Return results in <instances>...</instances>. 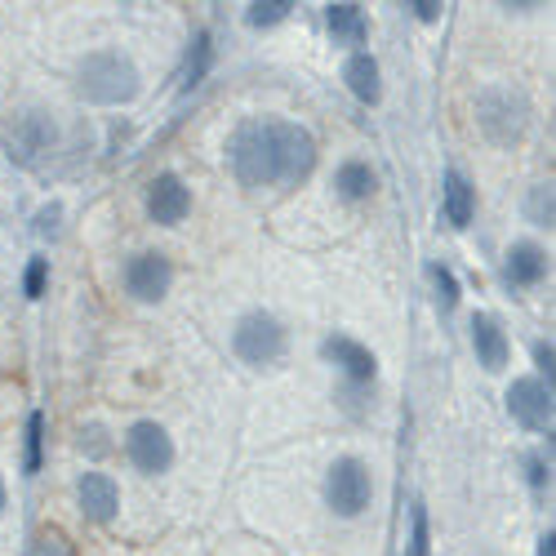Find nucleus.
<instances>
[{
	"label": "nucleus",
	"mask_w": 556,
	"mask_h": 556,
	"mask_svg": "<svg viewBox=\"0 0 556 556\" xmlns=\"http://www.w3.org/2000/svg\"><path fill=\"white\" fill-rule=\"evenodd\" d=\"M76 89L85 103H99V108H125L138 99L143 89V76H138L134 59L121 50H94L85 54L76 67Z\"/></svg>",
	"instance_id": "f257e3e1"
},
{
	"label": "nucleus",
	"mask_w": 556,
	"mask_h": 556,
	"mask_svg": "<svg viewBox=\"0 0 556 556\" xmlns=\"http://www.w3.org/2000/svg\"><path fill=\"white\" fill-rule=\"evenodd\" d=\"M227 161L231 174L245 188H271L276 182V165H271V121H250L231 134L227 143Z\"/></svg>",
	"instance_id": "f03ea898"
},
{
	"label": "nucleus",
	"mask_w": 556,
	"mask_h": 556,
	"mask_svg": "<svg viewBox=\"0 0 556 556\" xmlns=\"http://www.w3.org/2000/svg\"><path fill=\"white\" fill-rule=\"evenodd\" d=\"M477 125H481V134L490 138V143H498V148L521 143V134L530 125L526 94H517V89H481V94H477Z\"/></svg>",
	"instance_id": "7ed1b4c3"
},
{
	"label": "nucleus",
	"mask_w": 556,
	"mask_h": 556,
	"mask_svg": "<svg viewBox=\"0 0 556 556\" xmlns=\"http://www.w3.org/2000/svg\"><path fill=\"white\" fill-rule=\"evenodd\" d=\"M271 165H276V182L294 188L316 169V138L294 121H271Z\"/></svg>",
	"instance_id": "20e7f679"
},
{
	"label": "nucleus",
	"mask_w": 556,
	"mask_h": 556,
	"mask_svg": "<svg viewBox=\"0 0 556 556\" xmlns=\"http://www.w3.org/2000/svg\"><path fill=\"white\" fill-rule=\"evenodd\" d=\"M231 352L245 365H271L286 352V326L271 312H245L231 330Z\"/></svg>",
	"instance_id": "39448f33"
},
{
	"label": "nucleus",
	"mask_w": 556,
	"mask_h": 556,
	"mask_svg": "<svg viewBox=\"0 0 556 556\" xmlns=\"http://www.w3.org/2000/svg\"><path fill=\"white\" fill-rule=\"evenodd\" d=\"M369 498H375V481H369V468L361 458H334V468L326 477V503L339 517H361Z\"/></svg>",
	"instance_id": "423d86ee"
},
{
	"label": "nucleus",
	"mask_w": 556,
	"mask_h": 556,
	"mask_svg": "<svg viewBox=\"0 0 556 556\" xmlns=\"http://www.w3.org/2000/svg\"><path fill=\"white\" fill-rule=\"evenodd\" d=\"M125 454H129V463L143 477H161V472H169L174 468V441H169V432L161 428V424H152V419H138L129 432H125Z\"/></svg>",
	"instance_id": "0eeeda50"
},
{
	"label": "nucleus",
	"mask_w": 556,
	"mask_h": 556,
	"mask_svg": "<svg viewBox=\"0 0 556 556\" xmlns=\"http://www.w3.org/2000/svg\"><path fill=\"white\" fill-rule=\"evenodd\" d=\"M174 286V263L161 250H143L125 263V294L138 303H161Z\"/></svg>",
	"instance_id": "6e6552de"
},
{
	"label": "nucleus",
	"mask_w": 556,
	"mask_h": 556,
	"mask_svg": "<svg viewBox=\"0 0 556 556\" xmlns=\"http://www.w3.org/2000/svg\"><path fill=\"white\" fill-rule=\"evenodd\" d=\"M507 414L530 432L552 428V388L543 379H517L507 388Z\"/></svg>",
	"instance_id": "1a4fd4ad"
},
{
	"label": "nucleus",
	"mask_w": 556,
	"mask_h": 556,
	"mask_svg": "<svg viewBox=\"0 0 556 556\" xmlns=\"http://www.w3.org/2000/svg\"><path fill=\"white\" fill-rule=\"evenodd\" d=\"M192 214V188L178 174H156L148 182V218L161 227H174Z\"/></svg>",
	"instance_id": "9d476101"
},
{
	"label": "nucleus",
	"mask_w": 556,
	"mask_h": 556,
	"mask_svg": "<svg viewBox=\"0 0 556 556\" xmlns=\"http://www.w3.org/2000/svg\"><path fill=\"white\" fill-rule=\"evenodd\" d=\"M320 356H326L339 375L352 379V383H375V375H379L375 352H369L365 343H356V339H348V334L326 339V343H320Z\"/></svg>",
	"instance_id": "9b49d317"
},
{
	"label": "nucleus",
	"mask_w": 556,
	"mask_h": 556,
	"mask_svg": "<svg viewBox=\"0 0 556 556\" xmlns=\"http://www.w3.org/2000/svg\"><path fill=\"white\" fill-rule=\"evenodd\" d=\"M76 498H80V513L94 526H112L121 513V490L108 472H85L76 485Z\"/></svg>",
	"instance_id": "f8f14e48"
},
{
	"label": "nucleus",
	"mask_w": 556,
	"mask_h": 556,
	"mask_svg": "<svg viewBox=\"0 0 556 556\" xmlns=\"http://www.w3.org/2000/svg\"><path fill=\"white\" fill-rule=\"evenodd\" d=\"M472 348H477V361L490 369H503L507 365V356H513V343H507V334H503V326L490 316V312H477L472 316Z\"/></svg>",
	"instance_id": "ddd939ff"
},
{
	"label": "nucleus",
	"mask_w": 556,
	"mask_h": 556,
	"mask_svg": "<svg viewBox=\"0 0 556 556\" xmlns=\"http://www.w3.org/2000/svg\"><path fill=\"white\" fill-rule=\"evenodd\" d=\"M441 205H445V223L450 227H468L477 214V188L458 169H445V188H441Z\"/></svg>",
	"instance_id": "4468645a"
},
{
	"label": "nucleus",
	"mask_w": 556,
	"mask_h": 556,
	"mask_svg": "<svg viewBox=\"0 0 556 556\" xmlns=\"http://www.w3.org/2000/svg\"><path fill=\"white\" fill-rule=\"evenodd\" d=\"M503 271H507V281L513 286H539L543 276H547V254L534 245V241H517L513 250H507V263H503Z\"/></svg>",
	"instance_id": "2eb2a0df"
},
{
	"label": "nucleus",
	"mask_w": 556,
	"mask_h": 556,
	"mask_svg": "<svg viewBox=\"0 0 556 556\" xmlns=\"http://www.w3.org/2000/svg\"><path fill=\"white\" fill-rule=\"evenodd\" d=\"M343 80H348L352 94H356L361 103H369V108L383 99V80H379V63H375V54H352V59L343 63Z\"/></svg>",
	"instance_id": "dca6fc26"
},
{
	"label": "nucleus",
	"mask_w": 556,
	"mask_h": 556,
	"mask_svg": "<svg viewBox=\"0 0 556 556\" xmlns=\"http://www.w3.org/2000/svg\"><path fill=\"white\" fill-rule=\"evenodd\" d=\"M334 188H339L343 201H369L379 192V174L369 169L365 161H343L339 174H334Z\"/></svg>",
	"instance_id": "f3484780"
},
{
	"label": "nucleus",
	"mask_w": 556,
	"mask_h": 556,
	"mask_svg": "<svg viewBox=\"0 0 556 556\" xmlns=\"http://www.w3.org/2000/svg\"><path fill=\"white\" fill-rule=\"evenodd\" d=\"M210 63H214V45H210V31H197L192 45H188V54H182V89H197L205 76H210Z\"/></svg>",
	"instance_id": "a211bd4d"
},
{
	"label": "nucleus",
	"mask_w": 556,
	"mask_h": 556,
	"mask_svg": "<svg viewBox=\"0 0 556 556\" xmlns=\"http://www.w3.org/2000/svg\"><path fill=\"white\" fill-rule=\"evenodd\" d=\"M326 23H330V36L339 45H361L365 40V14H361V5H330L326 10Z\"/></svg>",
	"instance_id": "6ab92c4d"
},
{
	"label": "nucleus",
	"mask_w": 556,
	"mask_h": 556,
	"mask_svg": "<svg viewBox=\"0 0 556 556\" xmlns=\"http://www.w3.org/2000/svg\"><path fill=\"white\" fill-rule=\"evenodd\" d=\"M23 437H27V445H23V472L36 477L40 463H45V414L40 409L27 414V432Z\"/></svg>",
	"instance_id": "aec40b11"
},
{
	"label": "nucleus",
	"mask_w": 556,
	"mask_h": 556,
	"mask_svg": "<svg viewBox=\"0 0 556 556\" xmlns=\"http://www.w3.org/2000/svg\"><path fill=\"white\" fill-rule=\"evenodd\" d=\"M290 0H254V5L245 10V23L254 27V31H263V27H276V23H286L290 18Z\"/></svg>",
	"instance_id": "412c9836"
},
{
	"label": "nucleus",
	"mask_w": 556,
	"mask_h": 556,
	"mask_svg": "<svg viewBox=\"0 0 556 556\" xmlns=\"http://www.w3.org/2000/svg\"><path fill=\"white\" fill-rule=\"evenodd\" d=\"M428 281H432V290H437V307H441V312H454V307H458V281H454V271H450L445 263H432V267H428Z\"/></svg>",
	"instance_id": "4be33fe9"
},
{
	"label": "nucleus",
	"mask_w": 556,
	"mask_h": 556,
	"mask_svg": "<svg viewBox=\"0 0 556 556\" xmlns=\"http://www.w3.org/2000/svg\"><path fill=\"white\" fill-rule=\"evenodd\" d=\"M526 214H530V223H539V227H552V182H539V188H530V201H526Z\"/></svg>",
	"instance_id": "5701e85b"
},
{
	"label": "nucleus",
	"mask_w": 556,
	"mask_h": 556,
	"mask_svg": "<svg viewBox=\"0 0 556 556\" xmlns=\"http://www.w3.org/2000/svg\"><path fill=\"white\" fill-rule=\"evenodd\" d=\"M45 281H50V258H31L27 263V276H23V294L27 299H40L45 294Z\"/></svg>",
	"instance_id": "b1692460"
},
{
	"label": "nucleus",
	"mask_w": 556,
	"mask_h": 556,
	"mask_svg": "<svg viewBox=\"0 0 556 556\" xmlns=\"http://www.w3.org/2000/svg\"><path fill=\"white\" fill-rule=\"evenodd\" d=\"M414 534H409V556H428V507L414 503Z\"/></svg>",
	"instance_id": "393cba45"
},
{
	"label": "nucleus",
	"mask_w": 556,
	"mask_h": 556,
	"mask_svg": "<svg viewBox=\"0 0 556 556\" xmlns=\"http://www.w3.org/2000/svg\"><path fill=\"white\" fill-rule=\"evenodd\" d=\"M80 450H85L89 458H103V454L112 450V441H108V432H103L99 424H89V428L80 432Z\"/></svg>",
	"instance_id": "a878e982"
},
{
	"label": "nucleus",
	"mask_w": 556,
	"mask_h": 556,
	"mask_svg": "<svg viewBox=\"0 0 556 556\" xmlns=\"http://www.w3.org/2000/svg\"><path fill=\"white\" fill-rule=\"evenodd\" d=\"M59 218H63V205L50 201V205L36 214V231H40V237H59Z\"/></svg>",
	"instance_id": "bb28decb"
},
{
	"label": "nucleus",
	"mask_w": 556,
	"mask_h": 556,
	"mask_svg": "<svg viewBox=\"0 0 556 556\" xmlns=\"http://www.w3.org/2000/svg\"><path fill=\"white\" fill-rule=\"evenodd\" d=\"M31 556H76V552H72V543H67L63 534H45Z\"/></svg>",
	"instance_id": "cd10ccee"
},
{
	"label": "nucleus",
	"mask_w": 556,
	"mask_h": 556,
	"mask_svg": "<svg viewBox=\"0 0 556 556\" xmlns=\"http://www.w3.org/2000/svg\"><path fill=\"white\" fill-rule=\"evenodd\" d=\"M534 365H539L543 375H547V388H552V375H556V348L539 339V343H534Z\"/></svg>",
	"instance_id": "c85d7f7f"
},
{
	"label": "nucleus",
	"mask_w": 556,
	"mask_h": 556,
	"mask_svg": "<svg viewBox=\"0 0 556 556\" xmlns=\"http://www.w3.org/2000/svg\"><path fill=\"white\" fill-rule=\"evenodd\" d=\"M414 14H419L424 23H437L441 18V5H437V0H414V5H409Z\"/></svg>",
	"instance_id": "c756f323"
},
{
	"label": "nucleus",
	"mask_w": 556,
	"mask_h": 556,
	"mask_svg": "<svg viewBox=\"0 0 556 556\" xmlns=\"http://www.w3.org/2000/svg\"><path fill=\"white\" fill-rule=\"evenodd\" d=\"M539 556H556V534H552V530L539 539Z\"/></svg>",
	"instance_id": "7c9ffc66"
},
{
	"label": "nucleus",
	"mask_w": 556,
	"mask_h": 556,
	"mask_svg": "<svg viewBox=\"0 0 556 556\" xmlns=\"http://www.w3.org/2000/svg\"><path fill=\"white\" fill-rule=\"evenodd\" d=\"M5 503H10V498H5V481H0V513H5Z\"/></svg>",
	"instance_id": "2f4dec72"
}]
</instances>
